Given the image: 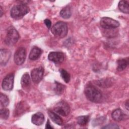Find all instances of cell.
<instances>
[{
	"label": "cell",
	"mask_w": 129,
	"mask_h": 129,
	"mask_svg": "<svg viewBox=\"0 0 129 129\" xmlns=\"http://www.w3.org/2000/svg\"><path fill=\"white\" fill-rule=\"evenodd\" d=\"M112 118L117 121H120L124 120L127 117V115L120 108L115 109L111 114Z\"/></svg>",
	"instance_id": "obj_11"
},
{
	"label": "cell",
	"mask_w": 129,
	"mask_h": 129,
	"mask_svg": "<svg viewBox=\"0 0 129 129\" xmlns=\"http://www.w3.org/2000/svg\"><path fill=\"white\" fill-rule=\"evenodd\" d=\"M129 2L128 1H121L118 3V8L119 10L123 13L128 14L129 13Z\"/></svg>",
	"instance_id": "obj_18"
},
{
	"label": "cell",
	"mask_w": 129,
	"mask_h": 129,
	"mask_svg": "<svg viewBox=\"0 0 129 129\" xmlns=\"http://www.w3.org/2000/svg\"><path fill=\"white\" fill-rule=\"evenodd\" d=\"M54 110L59 114L66 116L70 111V107L69 104L63 100L58 102L54 107Z\"/></svg>",
	"instance_id": "obj_6"
},
{
	"label": "cell",
	"mask_w": 129,
	"mask_h": 129,
	"mask_svg": "<svg viewBox=\"0 0 129 129\" xmlns=\"http://www.w3.org/2000/svg\"><path fill=\"white\" fill-rule=\"evenodd\" d=\"M29 11V8L25 4L16 5L11 10V16L14 19H20L28 14Z\"/></svg>",
	"instance_id": "obj_2"
},
{
	"label": "cell",
	"mask_w": 129,
	"mask_h": 129,
	"mask_svg": "<svg viewBox=\"0 0 129 129\" xmlns=\"http://www.w3.org/2000/svg\"><path fill=\"white\" fill-rule=\"evenodd\" d=\"M102 128H111V129H116V128H119L118 126L115 124V123H110L106 126H103L102 127Z\"/></svg>",
	"instance_id": "obj_26"
},
{
	"label": "cell",
	"mask_w": 129,
	"mask_h": 129,
	"mask_svg": "<svg viewBox=\"0 0 129 129\" xmlns=\"http://www.w3.org/2000/svg\"><path fill=\"white\" fill-rule=\"evenodd\" d=\"M3 11L2 9V7L0 6V17H2V16L3 15Z\"/></svg>",
	"instance_id": "obj_30"
},
{
	"label": "cell",
	"mask_w": 129,
	"mask_h": 129,
	"mask_svg": "<svg viewBox=\"0 0 129 129\" xmlns=\"http://www.w3.org/2000/svg\"><path fill=\"white\" fill-rule=\"evenodd\" d=\"M14 75L11 73L7 75L3 79L2 86L3 89L6 91L11 90L13 88Z\"/></svg>",
	"instance_id": "obj_8"
},
{
	"label": "cell",
	"mask_w": 129,
	"mask_h": 129,
	"mask_svg": "<svg viewBox=\"0 0 129 129\" xmlns=\"http://www.w3.org/2000/svg\"><path fill=\"white\" fill-rule=\"evenodd\" d=\"M101 27L106 30L115 29L119 26V23L116 20L109 17H103L100 21Z\"/></svg>",
	"instance_id": "obj_5"
},
{
	"label": "cell",
	"mask_w": 129,
	"mask_h": 129,
	"mask_svg": "<svg viewBox=\"0 0 129 129\" xmlns=\"http://www.w3.org/2000/svg\"><path fill=\"white\" fill-rule=\"evenodd\" d=\"M26 57V51L25 48L19 47L14 54V61L17 65H22L25 62Z\"/></svg>",
	"instance_id": "obj_7"
},
{
	"label": "cell",
	"mask_w": 129,
	"mask_h": 129,
	"mask_svg": "<svg viewBox=\"0 0 129 129\" xmlns=\"http://www.w3.org/2000/svg\"><path fill=\"white\" fill-rule=\"evenodd\" d=\"M44 74V69L42 67L34 68L31 73V78L34 83L37 84L41 81Z\"/></svg>",
	"instance_id": "obj_9"
},
{
	"label": "cell",
	"mask_w": 129,
	"mask_h": 129,
	"mask_svg": "<svg viewBox=\"0 0 129 129\" xmlns=\"http://www.w3.org/2000/svg\"><path fill=\"white\" fill-rule=\"evenodd\" d=\"M78 123L81 126L86 125L89 120V116L88 115H82L80 116L77 118Z\"/></svg>",
	"instance_id": "obj_22"
},
{
	"label": "cell",
	"mask_w": 129,
	"mask_h": 129,
	"mask_svg": "<svg viewBox=\"0 0 129 129\" xmlns=\"http://www.w3.org/2000/svg\"><path fill=\"white\" fill-rule=\"evenodd\" d=\"M11 56V52L7 49H1L0 61L1 65H5L9 61Z\"/></svg>",
	"instance_id": "obj_14"
},
{
	"label": "cell",
	"mask_w": 129,
	"mask_h": 129,
	"mask_svg": "<svg viewBox=\"0 0 129 129\" xmlns=\"http://www.w3.org/2000/svg\"><path fill=\"white\" fill-rule=\"evenodd\" d=\"M72 15L71 9L70 6H67L64 7L60 12V16L63 19H68Z\"/></svg>",
	"instance_id": "obj_20"
},
{
	"label": "cell",
	"mask_w": 129,
	"mask_h": 129,
	"mask_svg": "<svg viewBox=\"0 0 129 129\" xmlns=\"http://www.w3.org/2000/svg\"><path fill=\"white\" fill-rule=\"evenodd\" d=\"M31 121L36 125H41L43 123L44 121V115L41 112H36L32 116Z\"/></svg>",
	"instance_id": "obj_12"
},
{
	"label": "cell",
	"mask_w": 129,
	"mask_h": 129,
	"mask_svg": "<svg viewBox=\"0 0 129 129\" xmlns=\"http://www.w3.org/2000/svg\"><path fill=\"white\" fill-rule=\"evenodd\" d=\"M128 64V58L120 59L117 61V70L118 71H122L126 68Z\"/></svg>",
	"instance_id": "obj_19"
},
{
	"label": "cell",
	"mask_w": 129,
	"mask_h": 129,
	"mask_svg": "<svg viewBox=\"0 0 129 129\" xmlns=\"http://www.w3.org/2000/svg\"><path fill=\"white\" fill-rule=\"evenodd\" d=\"M9 103V100L8 97L5 94L1 93L0 95V103L1 105L3 107L7 106Z\"/></svg>",
	"instance_id": "obj_23"
},
{
	"label": "cell",
	"mask_w": 129,
	"mask_h": 129,
	"mask_svg": "<svg viewBox=\"0 0 129 129\" xmlns=\"http://www.w3.org/2000/svg\"><path fill=\"white\" fill-rule=\"evenodd\" d=\"M44 23L48 29L50 28V27L51 26V22L50 20L47 19H45L44 21Z\"/></svg>",
	"instance_id": "obj_27"
},
{
	"label": "cell",
	"mask_w": 129,
	"mask_h": 129,
	"mask_svg": "<svg viewBox=\"0 0 129 129\" xmlns=\"http://www.w3.org/2000/svg\"><path fill=\"white\" fill-rule=\"evenodd\" d=\"M9 110L7 108H5V107L2 108L0 111V116L1 118L3 119H7L9 116Z\"/></svg>",
	"instance_id": "obj_25"
},
{
	"label": "cell",
	"mask_w": 129,
	"mask_h": 129,
	"mask_svg": "<svg viewBox=\"0 0 129 129\" xmlns=\"http://www.w3.org/2000/svg\"><path fill=\"white\" fill-rule=\"evenodd\" d=\"M19 38V34L18 31L13 27L8 29L6 36L5 39V43L9 46L14 45Z\"/></svg>",
	"instance_id": "obj_4"
},
{
	"label": "cell",
	"mask_w": 129,
	"mask_h": 129,
	"mask_svg": "<svg viewBox=\"0 0 129 129\" xmlns=\"http://www.w3.org/2000/svg\"><path fill=\"white\" fill-rule=\"evenodd\" d=\"M46 128H52V126H51L50 125V122H49V120H47V123L46 124V127H45Z\"/></svg>",
	"instance_id": "obj_28"
},
{
	"label": "cell",
	"mask_w": 129,
	"mask_h": 129,
	"mask_svg": "<svg viewBox=\"0 0 129 129\" xmlns=\"http://www.w3.org/2000/svg\"><path fill=\"white\" fill-rule=\"evenodd\" d=\"M64 88H65V86L63 84L56 81L55 82L54 91L55 94L57 95L61 94L64 91Z\"/></svg>",
	"instance_id": "obj_21"
},
{
	"label": "cell",
	"mask_w": 129,
	"mask_h": 129,
	"mask_svg": "<svg viewBox=\"0 0 129 129\" xmlns=\"http://www.w3.org/2000/svg\"><path fill=\"white\" fill-rule=\"evenodd\" d=\"M28 108L27 104L24 101H22L19 102L16 106L15 109L14 114L15 115L19 116L22 113H24Z\"/></svg>",
	"instance_id": "obj_13"
},
{
	"label": "cell",
	"mask_w": 129,
	"mask_h": 129,
	"mask_svg": "<svg viewBox=\"0 0 129 129\" xmlns=\"http://www.w3.org/2000/svg\"><path fill=\"white\" fill-rule=\"evenodd\" d=\"M21 84L24 89H28L31 85V80L29 74L27 73H25L22 77L21 80Z\"/></svg>",
	"instance_id": "obj_15"
},
{
	"label": "cell",
	"mask_w": 129,
	"mask_h": 129,
	"mask_svg": "<svg viewBox=\"0 0 129 129\" xmlns=\"http://www.w3.org/2000/svg\"><path fill=\"white\" fill-rule=\"evenodd\" d=\"M84 93L87 98L92 102L98 103L102 100V95L101 91L94 86L87 85L85 89Z\"/></svg>",
	"instance_id": "obj_1"
},
{
	"label": "cell",
	"mask_w": 129,
	"mask_h": 129,
	"mask_svg": "<svg viewBox=\"0 0 129 129\" xmlns=\"http://www.w3.org/2000/svg\"><path fill=\"white\" fill-rule=\"evenodd\" d=\"M52 34L59 38L64 37L68 33V26L63 22H58L55 23L51 28Z\"/></svg>",
	"instance_id": "obj_3"
},
{
	"label": "cell",
	"mask_w": 129,
	"mask_h": 129,
	"mask_svg": "<svg viewBox=\"0 0 129 129\" xmlns=\"http://www.w3.org/2000/svg\"><path fill=\"white\" fill-rule=\"evenodd\" d=\"M59 72L62 78L66 83H68L70 80V75L69 73L65 70L61 69L59 70Z\"/></svg>",
	"instance_id": "obj_24"
},
{
	"label": "cell",
	"mask_w": 129,
	"mask_h": 129,
	"mask_svg": "<svg viewBox=\"0 0 129 129\" xmlns=\"http://www.w3.org/2000/svg\"><path fill=\"white\" fill-rule=\"evenodd\" d=\"M48 114L49 117L51 118V119L54 123L59 125H62L63 123V120L59 115H58L57 114H56L55 113L51 110H49L48 111Z\"/></svg>",
	"instance_id": "obj_17"
},
{
	"label": "cell",
	"mask_w": 129,
	"mask_h": 129,
	"mask_svg": "<svg viewBox=\"0 0 129 129\" xmlns=\"http://www.w3.org/2000/svg\"><path fill=\"white\" fill-rule=\"evenodd\" d=\"M42 53V50L38 47L35 46L34 47L29 54V59L31 60H35L37 59L41 55Z\"/></svg>",
	"instance_id": "obj_16"
},
{
	"label": "cell",
	"mask_w": 129,
	"mask_h": 129,
	"mask_svg": "<svg viewBox=\"0 0 129 129\" xmlns=\"http://www.w3.org/2000/svg\"><path fill=\"white\" fill-rule=\"evenodd\" d=\"M48 59L55 63V64H59L62 63L64 59V55L61 52H51L48 55Z\"/></svg>",
	"instance_id": "obj_10"
},
{
	"label": "cell",
	"mask_w": 129,
	"mask_h": 129,
	"mask_svg": "<svg viewBox=\"0 0 129 129\" xmlns=\"http://www.w3.org/2000/svg\"><path fill=\"white\" fill-rule=\"evenodd\" d=\"M125 106L126 109L128 110V100H126V102L125 103Z\"/></svg>",
	"instance_id": "obj_29"
}]
</instances>
